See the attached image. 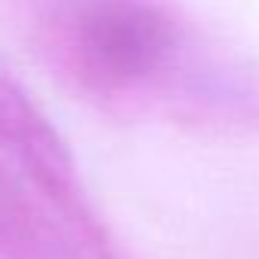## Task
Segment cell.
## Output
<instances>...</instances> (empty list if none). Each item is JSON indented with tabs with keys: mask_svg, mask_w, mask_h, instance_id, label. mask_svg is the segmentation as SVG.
Here are the masks:
<instances>
[{
	"mask_svg": "<svg viewBox=\"0 0 259 259\" xmlns=\"http://www.w3.org/2000/svg\"><path fill=\"white\" fill-rule=\"evenodd\" d=\"M0 259H122L67 144L4 58Z\"/></svg>",
	"mask_w": 259,
	"mask_h": 259,
	"instance_id": "2",
	"label": "cell"
},
{
	"mask_svg": "<svg viewBox=\"0 0 259 259\" xmlns=\"http://www.w3.org/2000/svg\"><path fill=\"white\" fill-rule=\"evenodd\" d=\"M25 28L46 70L104 116L259 132V67L171 0H28Z\"/></svg>",
	"mask_w": 259,
	"mask_h": 259,
	"instance_id": "1",
	"label": "cell"
}]
</instances>
